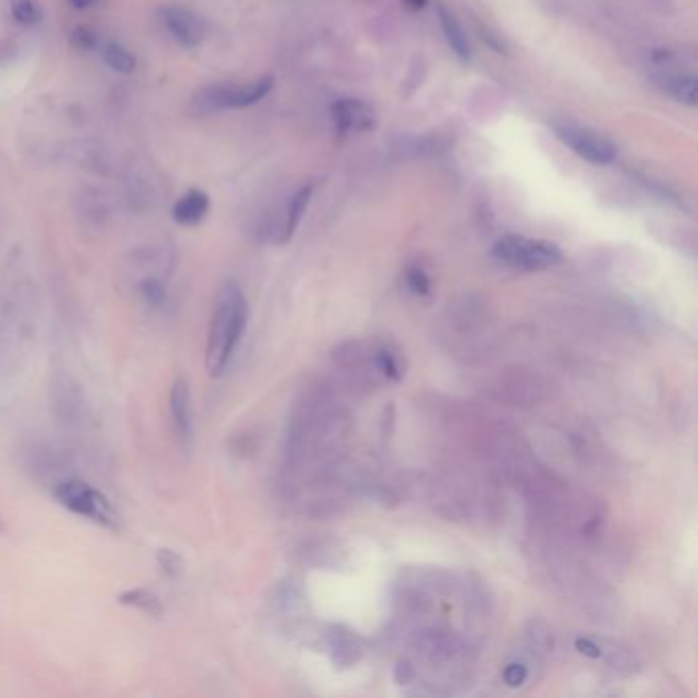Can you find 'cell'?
I'll return each mask as SVG.
<instances>
[{"label":"cell","instance_id":"277c9868","mask_svg":"<svg viewBox=\"0 0 698 698\" xmlns=\"http://www.w3.org/2000/svg\"><path fill=\"white\" fill-rule=\"evenodd\" d=\"M553 129H555V136L567 148H572L582 160L594 166H608L617 158V148L588 127L563 121V123H555Z\"/></svg>","mask_w":698,"mask_h":698},{"label":"cell","instance_id":"603a6c76","mask_svg":"<svg viewBox=\"0 0 698 698\" xmlns=\"http://www.w3.org/2000/svg\"><path fill=\"white\" fill-rule=\"evenodd\" d=\"M527 674H529V672H527L525 666H522V664H512V666L506 668L504 680H506L508 686H520L522 682L527 680Z\"/></svg>","mask_w":698,"mask_h":698},{"label":"cell","instance_id":"484cf974","mask_svg":"<svg viewBox=\"0 0 698 698\" xmlns=\"http://www.w3.org/2000/svg\"><path fill=\"white\" fill-rule=\"evenodd\" d=\"M426 3H428V0H406V7L410 11H420V9L426 7Z\"/></svg>","mask_w":698,"mask_h":698},{"label":"cell","instance_id":"5b68a950","mask_svg":"<svg viewBox=\"0 0 698 698\" xmlns=\"http://www.w3.org/2000/svg\"><path fill=\"white\" fill-rule=\"evenodd\" d=\"M56 498L62 506H66L74 514L93 518L97 522H109L111 518V506L105 500V496L95 488H91L89 484L76 482V479L62 482L56 488Z\"/></svg>","mask_w":698,"mask_h":698},{"label":"cell","instance_id":"7c38bea8","mask_svg":"<svg viewBox=\"0 0 698 698\" xmlns=\"http://www.w3.org/2000/svg\"><path fill=\"white\" fill-rule=\"evenodd\" d=\"M78 205H80V217L89 226L103 228L105 222L109 220V203L103 197V193H99L95 189L84 191L78 199Z\"/></svg>","mask_w":698,"mask_h":698},{"label":"cell","instance_id":"6da1fadb","mask_svg":"<svg viewBox=\"0 0 698 698\" xmlns=\"http://www.w3.org/2000/svg\"><path fill=\"white\" fill-rule=\"evenodd\" d=\"M248 322V303L238 285L228 283L215 301L207 334L205 365L209 375H222L232 361Z\"/></svg>","mask_w":698,"mask_h":698},{"label":"cell","instance_id":"9c48e42d","mask_svg":"<svg viewBox=\"0 0 698 698\" xmlns=\"http://www.w3.org/2000/svg\"><path fill=\"white\" fill-rule=\"evenodd\" d=\"M170 416L172 426L177 430L179 439L189 443L193 439V406H191V391L185 379H177L170 391Z\"/></svg>","mask_w":698,"mask_h":698},{"label":"cell","instance_id":"9a60e30c","mask_svg":"<svg viewBox=\"0 0 698 698\" xmlns=\"http://www.w3.org/2000/svg\"><path fill=\"white\" fill-rule=\"evenodd\" d=\"M76 162L86 168V170H91V172H97V174H105L109 172V154L103 146L99 144H91V142H84L80 144V148L76 150Z\"/></svg>","mask_w":698,"mask_h":698},{"label":"cell","instance_id":"ac0fdd59","mask_svg":"<svg viewBox=\"0 0 698 698\" xmlns=\"http://www.w3.org/2000/svg\"><path fill=\"white\" fill-rule=\"evenodd\" d=\"M11 13L21 25H35L41 21V9L35 0H11Z\"/></svg>","mask_w":698,"mask_h":698},{"label":"cell","instance_id":"d6986e66","mask_svg":"<svg viewBox=\"0 0 698 698\" xmlns=\"http://www.w3.org/2000/svg\"><path fill=\"white\" fill-rule=\"evenodd\" d=\"M70 41H72V46L78 50H93V48H97L99 37L89 27H76L70 35Z\"/></svg>","mask_w":698,"mask_h":698},{"label":"cell","instance_id":"3957f363","mask_svg":"<svg viewBox=\"0 0 698 698\" xmlns=\"http://www.w3.org/2000/svg\"><path fill=\"white\" fill-rule=\"evenodd\" d=\"M494 256L500 263L520 271H545L561 263V250L545 240L525 236H504L494 244Z\"/></svg>","mask_w":698,"mask_h":698},{"label":"cell","instance_id":"2e32d148","mask_svg":"<svg viewBox=\"0 0 698 698\" xmlns=\"http://www.w3.org/2000/svg\"><path fill=\"white\" fill-rule=\"evenodd\" d=\"M119 602L127 604V606H134V608L142 610L144 615H150V617H160L162 615V604H160L158 596L148 592V590H144V588L123 592L119 596Z\"/></svg>","mask_w":698,"mask_h":698},{"label":"cell","instance_id":"ffe728a7","mask_svg":"<svg viewBox=\"0 0 698 698\" xmlns=\"http://www.w3.org/2000/svg\"><path fill=\"white\" fill-rule=\"evenodd\" d=\"M158 563H160V567H162L166 576H177V574L183 572V559L174 551H170V549H160L158 551Z\"/></svg>","mask_w":698,"mask_h":698},{"label":"cell","instance_id":"30bf717a","mask_svg":"<svg viewBox=\"0 0 698 698\" xmlns=\"http://www.w3.org/2000/svg\"><path fill=\"white\" fill-rule=\"evenodd\" d=\"M209 211V197L207 193L193 189L185 193L172 207V217L174 222L181 226H195L199 224Z\"/></svg>","mask_w":698,"mask_h":698},{"label":"cell","instance_id":"cb8c5ba5","mask_svg":"<svg viewBox=\"0 0 698 698\" xmlns=\"http://www.w3.org/2000/svg\"><path fill=\"white\" fill-rule=\"evenodd\" d=\"M578 649L582 651V653H586V656H590V658H600V649L592 643V641H588V639H578Z\"/></svg>","mask_w":698,"mask_h":698},{"label":"cell","instance_id":"e0dca14e","mask_svg":"<svg viewBox=\"0 0 698 698\" xmlns=\"http://www.w3.org/2000/svg\"><path fill=\"white\" fill-rule=\"evenodd\" d=\"M103 58L107 66L119 74H132L136 70V58L127 48L119 46V43H107L103 48Z\"/></svg>","mask_w":698,"mask_h":698},{"label":"cell","instance_id":"8fae6325","mask_svg":"<svg viewBox=\"0 0 698 698\" xmlns=\"http://www.w3.org/2000/svg\"><path fill=\"white\" fill-rule=\"evenodd\" d=\"M439 21H441L443 33H445V37L449 41L451 50L455 52V56L461 58V60H469L471 58V46H469L467 35H465V29L457 21V17L451 11H447L445 7H439Z\"/></svg>","mask_w":698,"mask_h":698},{"label":"cell","instance_id":"7402d4cb","mask_svg":"<svg viewBox=\"0 0 698 698\" xmlns=\"http://www.w3.org/2000/svg\"><path fill=\"white\" fill-rule=\"evenodd\" d=\"M379 369L389 377V379H400L402 373H400V367H398V361L394 359V355H389V353H381L379 355Z\"/></svg>","mask_w":698,"mask_h":698},{"label":"cell","instance_id":"4fadbf2b","mask_svg":"<svg viewBox=\"0 0 698 698\" xmlns=\"http://www.w3.org/2000/svg\"><path fill=\"white\" fill-rule=\"evenodd\" d=\"M664 89H668V93L688 105V107H696L698 103V80L692 74H668L664 80Z\"/></svg>","mask_w":698,"mask_h":698},{"label":"cell","instance_id":"8992f818","mask_svg":"<svg viewBox=\"0 0 698 698\" xmlns=\"http://www.w3.org/2000/svg\"><path fill=\"white\" fill-rule=\"evenodd\" d=\"M330 117L338 134H363L375 127V111L359 99H338L330 105Z\"/></svg>","mask_w":698,"mask_h":698},{"label":"cell","instance_id":"ba28073f","mask_svg":"<svg viewBox=\"0 0 698 698\" xmlns=\"http://www.w3.org/2000/svg\"><path fill=\"white\" fill-rule=\"evenodd\" d=\"M52 406L60 424L74 426L82 422L84 400L78 385L68 375H56L52 383Z\"/></svg>","mask_w":698,"mask_h":698},{"label":"cell","instance_id":"7a4b0ae2","mask_svg":"<svg viewBox=\"0 0 698 698\" xmlns=\"http://www.w3.org/2000/svg\"><path fill=\"white\" fill-rule=\"evenodd\" d=\"M275 78L265 76L248 84L234 82H213L203 86L193 97V109L201 115L226 111V109H244L263 101L273 91Z\"/></svg>","mask_w":698,"mask_h":698},{"label":"cell","instance_id":"d4e9b609","mask_svg":"<svg viewBox=\"0 0 698 698\" xmlns=\"http://www.w3.org/2000/svg\"><path fill=\"white\" fill-rule=\"evenodd\" d=\"M66 3H68L70 7H74V9H78V11H86V9L95 7V5L99 3V0H66Z\"/></svg>","mask_w":698,"mask_h":698},{"label":"cell","instance_id":"52a82bcc","mask_svg":"<svg viewBox=\"0 0 698 698\" xmlns=\"http://www.w3.org/2000/svg\"><path fill=\"white\" fill-rule=\"evenodd\" d=\"M162 23L183 48H197L207 35L205 21L195 11L185 7L162 9Z\"/></svg>","mask_w":698,"mask_h":698},{"label":"cell","instance_id":"5bb4252c","mask_svg":"<svg viewBox=\"0 0 698 698\" xmlns=\"http://www.w3.org/2000/svg\"><path fill=\"white\" fill-rule=\"evenodd\" d=\"M312 193H314V187L308 185V187H301L289 201V209H287V220H285V226H283V238L281 242H287L293 232L297 230L299 222H301V217L305 213V209H308L310 205V199H312Z\"/></svg>","mask_w":698,"mask_h":698},{"label":"cell","instance_id":"44dd1931","mask_svg":"<svg viewBox=\"0 0 698 698\" xmlns=\"http://www.w3.org/2000/svg\"><path fill=\"white\" fill-rule=\"evenodd\" d=\"M406 283H408L410 291L416 293V295H428V293H430V279H428V275H426L422 269H418V267L408 269V273H406Z\"/></svg>","mask_w":698,"mask_h":698}]
</instances>
